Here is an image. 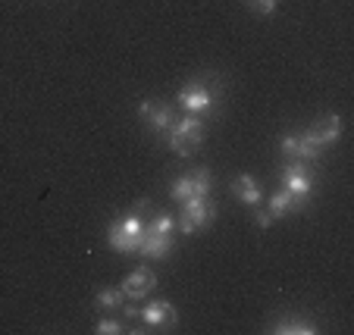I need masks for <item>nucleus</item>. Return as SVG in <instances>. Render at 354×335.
Returning <instances> with one entry per match:
<instances>
[{
    "label": "nucleus",
    "instance_id": "nucleus-1",
    "mask_svg": "<svg viewBox=\"0 0 354 335\" xmlns=\"http://www.w3.org/2000/svg\"><path fill=\"white\" fill-rule=\"evenodd\" d=\"M145 222H147V198H138L135 207L129 210L126 216L113 220L107 226V242L116 254H135L138 251V238L145 232Z\"/></svg>",
    "mask_w": 354,
    "mask_h": 335
},
{
    "label": "nucleus",
    "instance_id": "nucleus-2",
    "mask_svg": "<svg viewBox=\"0 0 354 335\" xmlns=\"http://www.w3.org/2000/svg\"><path fill=\"white\" fill-rule=\"evenodd\" d=\"M223 97V82L216 73H207L204 79H192L179 91V107H185L194 116H207L214 113L216 101Z\"/></svg>",
    "mask_w": 354,
    "mask_h": 335
},
{
    "label": "nucleus",
    "instance_id": "nucleus-3",
    "mask_svg": "<svg viewBox=\"0 0 354 335\" xmlns=\"http://www.w3.org/2000/svg\"><path fill=\"white\" fill-rule=\"evenodd\" d=\"M216 220V207L214 201L207 198H188V201H182L179 207V220H176V226H179L182 235H194V232H204V229H210Z\"/></svg>",
    "mask_w": 354,
    "mask_h": 335
},
{
    "label": "nucleus",
    "instance_id": "nucleus-4",
    "mask_svg": "<svg viewBox=\"0 0 354 335\" xmlns=\"http://www.w3.org/2000/svg\"><path fill=\"white\" fill-rule=\"evenodd\" d=\"M167 141H169V148H173L179 157L194 154V148L204 141V119L194 116V113H188L185 119H176L173 128L167 132Z\"/></svg>",
    "mask_w": 354,
    "mask_h": 335
},
{
    "label": "nucleus",
    "instance_id": "nucleus-5",
    "mask_svg": "<svg viewBox=\"0 0 354 335\" xmlns=\"http://www.w3.org/2000/svg\"><path fill=\"white\" fill-rule=\"evenodd\" d=\"M282 182H286V191L295 198V204H298L301 210L308 207L310 195H314V173L308 169V163L288 160L286 166H282Z\"/></svg>",
    "mask_w": 354,
    "mask_h": 335
},
{
    "label": "nucleus",
    "instance_id": "nucleus-6",
    "mask_svg": "<svg viewBox=\"0 0 354 335\" xmlns=\"http://www.w3.org/2000/svg\"><path fill=\"white\" fill-rule=\"evenodd\" d=\"M210 188H214V173L207 166H201V169H192L188 175H182V179H176L169 185V198L182 204L188 198H207Z\"/></svg>",
    "mask_w": 354,
    "mask_h": 335
},
{
    "label": "nucleus",
    "instance_id": "nucleus-7",
    "mask_svg": "<svg viewBox=\"0 0 354 335\" xmlns=\"http://www.w3.org/2000/svg\"><path fill=\"white\" fill-rule=\"evenodd\" d=\"M138 116L154 135H167L176 122V110H173V104H167V101H141Z\"/></svg>",
    "mask_w": 354,
    "mask_h": 335
},
{
    "label": "nucleus",
    "instance_id": "nucleus-8",
    "mask_svg": "<svg viewBox=\"0 0 354 335\" xmlns=\"http://www.w3.org/2000/svg\"><path fill=\"white\" fill-rule=\"evenodd\" d=\"M173 238L176 235L157 232L151 222H145V232H141V238H138V251H135V254L147 257V260H163V257H169V251H173Z\"/></svg>",
    "mask_w": 354,
    "mask_h": 335
},
{
    "label": "nucleus",
    "instance_id": "nucleus-9",
    "mask_svg": "<svg viewBox=\"0 0 354 335\" xmlns=\"http://www.w3.org/2000/svg\"><path fill=\"white\" fill-rule=\"evenodd\" d=\"M122 295H126V301H141V298H147L151 291L157 289V276L151 267H138L132 269V273L122 279Z\"/></svg>",
    "mask_w": 354,
    "mask_h": 335
},
{
    "label": "nucleus",
    "instance_id": "nucleus-10",
    "mask_svg": "<svg viewBox=\"0 0 354 335\" xmlns=\"http://www.w3.org/2000/svg\"><path fill=\"white\" fill-rule=\"evenodd\" d=\"M138 320H145L147 329H173L179 323V310L173 301H151L141 307Z\"/></svg>",
    "mask_w": 354,
    "mask_h": 335
},
{
    "label": "nucleus",
    "instance_id": "nucleus-11",
    "mask_svg": "<svg viewBox=\"0 0 354 335\" xmlns=\"http://www.w3.org/2000/svg\"><path fill=\"white\" fill-rule=\"evenodd\" d=\"M267 332H279V335H314L317 323L304 314H279L273 323L267 326Z\"/></svg>",
    "mask_w": 354,
    "mask_h": 335
},
{
    "label": "nucleus",
    "instance_id": "nucleus-12",
    "mask_svg": "<svg viewBox=\"0 0 354 335\" xmlns=\"http://www.w3.org/2000/svg\"><path fill=\"white\" fill-rule=\"evenodd\" d=\"M232 195H235V201H241L245 207H261V204H263L261 185L254 182V175H248V173H239V175H235Z\"/></svg>",
    "mask_w": 354,
    "mask_h": 335
},
{
    "label": "nucleus",
    "instance_id": "nucleus-13",
    "mask_svg": "<svg viewBox=\"0 0 354 335\" xmlns=\"http://www.w3.org/2000/svg\"><path fill=\"white\" fill-rule=\"evenodd\" d=\"M310 132L317 135V141L323 144V151L333 148L335 141L342 138V116L339 113H329V116H320V119L310 126Z\"/></svg>",
    "mask_w": 354,
    "mask_h": 335
},
{
    "label": "nucleus",
    "instance_id": "nucleus-14",
    "mask_svg": "<svg viewBox=\"0 0 354 335\" xmlns=\"http://www.w3.org/2000/svg\"><path fill=\"white\" fill-rule=\"evenodd\" d=\"M267 210H270V216H273V220H282V216L295 213V210H301V207H298V204H295V198L288 195L286 188H282V191H273V195H270Z\"/></svg>",
    "mask_w": 354,
    "mask_h": 335
},
{
    "label": "nucleus",
    "instance_id": "nucleus-15",
    "mask_svg": "<svg viewBox=\"0 0 354 335\" xmlns=\"http://www.w3.org/2000/svg\"><path fill=\"white\" fill-rule=\"evenodd\" d=\"M94 304H97L100 310H116L126 304V295H122V289H100L97 295H94Z\"/></svg>",
    "mask_w": 354,
    "mask_h": 335
},
{
    "label": "nucleus",
    "instance_id": "nucleus-16",
    "mask_svg": "<svg viewBox=\"0 0 354 335\" xmlns=\"http://www.w3.org/2000/svg\"><path fill=\"white\" fill-rule=\"evenodd\" d=\"M94 332H97V335H120V332H126V323H122V320H110V316H104V320H97V326H94Z\"/></svg>",
    "mask_w": 354,
    "mask_h": 335
},
{
    "label": "nucleus",
    "instance_id": "nucleus-17",
    "mask_svg": "<svg viewBox=\"0 0 354 335\" xmlns=\"http://www.w3.org/2000/svg\"><path fill=\"white\" fill-rule=\"evenodd\" d=\"M279 151L288 157V160H295V154H298V132H292V135H286V138L279 141Z\"/></svg>",
    "mask_w": 354,
    "mask_h": 335
},
{
    "label": "nucleus",
    "instance_id": "nucleus-18",
    "mask_svg": "<svg viewBox=\"0 0 354 335\" xmlns=\"http://www.w3.org/2000/svg\"><path fill=\"white\" fill-rule=\"evenodd\" d=\"M248 3H251V7L257 10V13H263V16H270L276 10V3H279V0H248Z\"/></svg>",
    "mask_w": 354,
    "mask_h": 335
},
{
    "label": "nucleus",
    "instance_id": "nucleus-19",
    "mask_svg": "<svg viewBox=\"0 0 354 335\" xmlns=\"http://www.w3.org/2000/svg\"><path fill=\"white\" fill-rule=\"evenodd\" d=\"M254 210H257V207H254ZM254 222H257L261 229H270V226H273V216H270V210H257V213H254Z\"/></svg>",
    "mask_w": 354,
    "mask_h": 335
},
{
    "label": "nucleus",
    "instance_id": "nucleus-20",
    "mask_svg": "<svg viewBox=\"0 0 354 335\" xmlns=\"http://www.w3.org/2000/svg\"><path fill=\"white\" fill-rule=\"evenodd\" d=\"M122 316H126V320H138L141 316V307H135V304H122Z\"/></svg>",
    "mask_w": 354,
    "mask_h": 335
}]
</instances>
